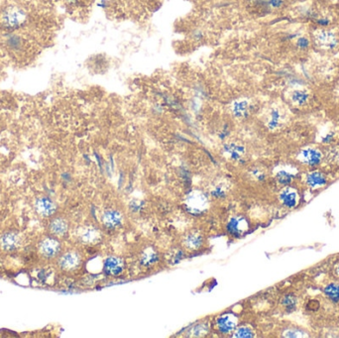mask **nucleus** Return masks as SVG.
Listing matches in <instances>:
<instances>
[{"label": "nucleus", "mask_w": 339, "mask_h": 338, "mask_svg": "<svg viewBox=\"0 0 339 338\" xmlns=\"http://www.w3.org/2000/svg\"><path fill=\"white\" fill-rule=\"evenodd\" d=\"M316 23L319 26H320V27H322V28H326V27H328L330 25L331 21L328 18H318L316 20Z\"/></svg>", "instance_id": "28"}, {"label": "nucleus", "mask_w": 339, "mask_h": 338, "mask_svg": "<svg viewBox=\"0 0 339 338\" xmlns=\"http://www.w3.org/2000/svg\"><path fill=\"white\" fill-rule=\"evenodd\" d=\"M300 158L302 163L308 166H317L321 162L322 155L320 151L314 148H307L301 152Z\"/></svg>", "instance_id": "12"}, {"label": "nucleus", "mask_w": 339, "mask_h": 338, "mask_svg": "<svg viewBox=\"0 0 339 338\" xmlns=\"http://www.w3.org/2000/svg\"><path fill=\"white\" fill-rule=\"evenodd\" d=\"M103 270L107 275L117 276L124 270V261L116 256H110L105 259Z\"/></svg>", "instance_id": "10"}, {"label": "nucleus", "mask_w": 339, "mask_h": 338, "mask_svg": "<svg viewBox=\"0 0 339 338\" xmlns=\"http://www.w3.org/2000/svg\"><path fill=\"white\" fill-rule=\"evenodd\" d=\"M27 20L26 11L17 5H10L4 8L0 13V23L8 29L21 27Z\"/></svg>", "instance_id": "1"}, {"label": "nucleus", "mask_w": 339, "mask_h": 338, "mask_svg": "<svg viewBox=\"0 0 339 338\" xmlns=\"http://www.w3.org/2000/svg\"><path fill=\"white\" fill-rule=\"evenodd\" d=\"M314 39H315V43L317 44V46L322 50L332 51L338 47V37L331 30H327V29L317 30L314 35Z\"/></svg>", "instance_id": "3"}, {"label": "nucleus", "mask_w": 339, "mask_h": 338, "mask_svg": "<svg viewBox=\"0 0 339 338\" xmlns=\"http://www.w3.org/2000/svg\"><path fill=\"white\" fill-rule=\"evenodd\" d=\"M284 4L282 0H268V5L272 8H281Z\"/></svg>", "instance_id": "27"}, {"label": "nucleus", "mask_w": 339, "mask_h": 338, "mask_svg": "<svg viewBox=\"0 0 339 338\" xmlns=\"http://www.w3.org/2000/svg\"><path fill=\"white\" fill-rule=\"evenodd\" d=\"M204 242H205L204 237L197 232H190L187 234L184 238L185 247L191 251H195V250H199L200 248H202Z\"/></svg>", "instance_id": "13"}, {"label": "nucleus", "mask_w": 339, "mask_h": 338, "mask_svg": "<svg viewBox=\"0 0 339 338\" xmlns=\"http://www.w3.org/2000/svg\"><path fill=\"white\" fill-rule=\"evenodd\" d=\"M338 272H339V267H338Z\"/></svg>", "instance_id": "30"}, {"label": "nucleus", "mask_w": 339, "mask_h": 338, "mask_svg": "<svg viewBox=\"0 0 339 338\" xmlns=\"http://www.w3.org/2000/svg\"><path fill=\"white\" fill-rule=\"evenodd\" d=\"M157 259V254L153 250H147L146 253L143 255V262L146 265L154 263Z\"/></svg>", "instance_id": "24"}, {"label": "nucleus", "mask_w": 339, "mask_h": 338, "mask_svg": "<svg viewBox=\"0 0 339 338\" xmlns=\"http://www.w3.org/2000/svg\"><path fill=\"white\" fill-rule=\"evenodd\" d=\"M192 37L194 40L196 41H201L203 38H204V34L201 30H195L193 33H192Z\"/></svg>", "instance_id": "29"}, {"label": "nucleus", "mask_w": 339, "mask_h": 338, "mask_svg": "<svg viewBox=\"0 0 339 338\" xmlns=\"http://www.w3.org/2000/svg\"><path fill=\"white\" fill-rule=\"evenodd\" d=\"M123 221V215L116 209H107L102 214V223L107 228H116Z\"/></svg>", "instance_id": "11"}, {"label": "nucleus", "mask_w": 339, "mask_h": 338, "mask_svg": "<svg viewBox=\"0 0 339 338\" xmlns=\"http://www.w3.org/2000/svg\"><path fill=\"white\" fill-rule=\"evenodd\" d=\"M234 336H235V337H253V336H254V333H253V331H252L249 327L242 326V327H239V328L235 331Z\"/></svg>", "instance_id": "23"}, {"label": "nucleus", "mask_w": 339, "mask_h": 338, "mask_svg": "<svg viewBox=\"0 0 339 338\" xmlns=\"http://www.w3.org/2000/svg\"><path fill=\"white\" fill-rule=\"evenodd\" d=\"M309 45L310 42L306 37H300L297 40V47L300 50H306L307 48H309Z\"/></svg>", "instance_id": "26"}, {"label": "nucleus", "mask_w": 339, "mask_h": 338, "mask_svg": "<svg viewBox=\"0 0 339 338\" xmlns=\"http://www.w3.org/2000/svg\"><path fill=\"white\" fill-rule=\"evenodd\" d=\"M38 252L45 259L58 258L62 253V243L55 236L44 237L38 243Z\"/></svg>", "instance_id": "2"}, {"label": "nucleus", "mask_w": 339, "mask_h": 338, "mask_svg": "<svg viewBox=\"0 0 339 338\" xmlns=\"http://www.w3.org/2000/svg\"><path fill=\"white\" fill-rule=\"evenodd\" d=\"M306 183L312 188H318L324 186L326 183L325 176L320 172H313L306 176Z\"/></svg>", "instance_id": "15"}, {"label": "nucleus", "mask_w": 339, "mask_h": 338, "mask_svg": "<svg viewBox=\"0 0 339 338\" xmlns=\"http://www.w3.org/2000/svg\"><path fill=\"white\" fill-rule=\"evenodd\" d=\"M100 238L99 230L94 226H84L78 230L77 239L83 244H94Z\"/></svg>", "instance_id": "9"}, {"label": "nucleus", "mask_w": 339, "mask_h": 338, "mask_svg": "<svg viewBox=\"0 0 339 338\" xmlns=\"http://www.w3.org/2000/svg\"><path fill=\"white\" fill-rule=\"evenodd\" d=\"M82 262L81 255L75 250H68L58 257V266L62 271L74 272L77 270Z\"/></svg>", "instance_id": "4"}, {"label": "nucleus", "mask_w": 339, "mask_h": 338, "mask_svg": "<svg viewBox=\"0 0 339 338\" xmlns=\"http://www.w3.org/2000/svg\"><path fill=\"white\" fill-rule=\"evenodd\" d=\"M291 100L297 106H303L309 100V94L305 90H295L291 94Z\"/></svg>", "instance_id": "16"}, {"label": "nucleus", "mask_w": 339, "mask_h": 338, "mask_svg": "<svg viewBox=\"0 0 339 338\" xmlns=\"http://www.w3.org/2000/svg\"><path fill=\"white\" fill-rule=\"evenodd\" d=\"M34 209L39 216L44 218L53 217L56 212V204L47 196H41L34 202Z\"/></svg>", "instance_id": "5"}, {"label": "nucleus", "mask_w": 339, "mask_h": 338, "mask_svg": "<svg viewBox=\"0 0 339 338\" xmlns=\"http://www.w3.org/2000/svg\"><path fill=\"white\" fill-rule=\"evenodd\" d=\"M280 200L286 207H295L297 204V193L293 189L286 188L280 194Z\"/></svg>", "instance_id": "17"}, {"label": "nucleus", "mask_w": 339, "mask_h": 338, "mask_svg": "<svg viewBox=\"0 0 339 338\" xmlns=\"http://www.w3.org/2000/svg\"><path fill=\"white\" fill-rule=\"evenodd\" d=\"M277 180L282 185H289L293 180V176L285 171H281L277 175Z\"/></svg>", "instance_id": "22"}, {"label": "nucleus", "mask_w": 339, "mask_h": 338, "mask_svg": "<svg viewBox=\"0 0 339 338\" xmlns=\"http://www.w3.org/2000/svg\"><path fill=\"white\" fill-rule=\"evenodd\" d=\"M248 109V102L246 100L236 101L233 104V113L237 117H243Z\"/></svg>", "instance_id": "21"}, {"label": "nucleus", "mask_w": 339, "mask_h": 338, "mask_svg": "<svg viewBox=\"0 0 339 338\" xmlns=\"http://www.w3.org/2000/svg\"><path fill=\"white\" fill-rule=\"evenodd\" d=\"M21 245V237L15 231L4 232L0 236V248L6 252H13Z\"/></svg>", "instance_id": "8"}, {"label": "nucleus", "mask_w": 339, "mask_h": 338, "mask_svg": "<svg viewBox=\"0 0 339 338\" xmlns=\"http://www.w3.org/2000/svg\"><path fill=\"white\" fill-rule=\"evenodd\" d=\"M282 121V113L278 108H274L270 112V119L268 121V127L271 130L276 129L277 127L280 126V123Z\"/></svg>", "instance_id": "18"}, {"label": "nucleus", "mask_w": 339, "mask_h": 338, "mask_svg": "<svg viewBox=\"0 0 339 338\" xmlns=\"http://www.w3.org/2000/svg\"><path fill=\"white\" fill-rule=\"evenodd\" d=\"M228 227L233 234H240L246 229V222L243 218L235 217L229 222Z\"/></svg>", "instance_id": "19"}, {"label": "nucleus", "mask_w": 339, "mask_h": 338, "mask_svg": "<svg viewBox=\"0 0 339 338\" xmlns=\"http://www.w3.org/2000/svg\"><path fill=\"white\" fill-rule=\"evenodd\" d=\"M207 198L203 192H191L186 200V207L192 213L203 212L205 209H207Z\"/></svg>", "instance_id": "6"}, {"label": "nucleus", "mask_w": 339, "mask_h": 338, "mask_svg": "<svg viewBox=\"0 0 339 338\" xmlns=\"http://www.w3.org/2000/svg\"><path fill=\"white\" fill-rule=\"evenodd\" d=\"M237 321L236 319L233 316H224V317H220L218 320H217V326L218 329L222 332V333H230L234 330V328L236 327Z\"/></svg>", "instance_id": "14"}, {"label": "nucleus", "mask_w": 339, "mask_h": 338, "mask_svg": "<svg viewBox=\"0 0 339 338\" xmlns=\"http://www.w3.org/2000/svg\"><path fill=\"white\" fill-rule=\"evenodd\" d=\"M325 295L331 300V301H339V286L335 284H330L324 289Z\"/></svg>", "instance_id": "20"}, {"label": "nucleus", "mask_w": 339, "mask_h": 338, "mask_svg": "<svg viewBox=\"0 0 339 338\" xmlns=\"http://www.w3.org/2000/svg\"><path fill=\"white\" fill-rule=\"evenodd\" d=\"M282 303L289 311H294L295 307H296L297 301H296V299L293 298V297H286L282 300Z\"/></svg>", "instance_id": "25"}, {"label": "nucleus", "mask_w": 339, "mask_h": 338, "mask_svg": "<svg viewBox=\"0 0 339 338\" xmlns=\"http://www.w3.org/2000/svg\"><path fill=\"white\" fill-rule=\"evenodd\" d=\"M69 229H70L69 221L62 216L53 217L48 226V230L50 234L56 238H62L66 236L69 232Z\"/></svg>", "instance_id": "7"}]
</instances>
